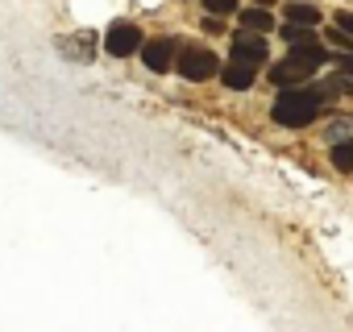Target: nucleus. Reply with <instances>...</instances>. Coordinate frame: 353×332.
Wrapping results in <instances>:
<instances>
[{"label":"nucleus","instance_id":"7","mask_svg":"<svg viewBox=\"0 0 353 332\" xmlns=\"http://www.w3.org/2000/svg\"><path fill=\"white\" fill-rule=\"evenodd\" d=\"M287 59H295V63H303V67L320 71V67H328V63H332V50H328L320 38H307V42H295V46L287 50Z\"/></svg>","mask_w":353,"mask_h":332},{"label":"nucleus","instance_id":"8","mask_svg":"<svg viewBox=\"0 0 353 332\" xmlns=\"http://www.w3.org/2000/svg\"><path fill=\"white\" fill-rule=\"evenodd\" d=\"M312 75H316V71L303 67V63H295V59H283V63L270 67V83H274V87H295V83H307Z\"/></svg>","mask_w":353,"mask_h":332},{"label":"nucleus","instance_id":"2","mask_svg":"<svg viewBox=\"0 0 353 332\" xmlns=\"http://www.w3.org/2000/svg\"><path fill=\"white\" fill-rule=\"evenodd\" d=\"M174 71H179L188 83H204L212 75H221V59L204 46H179V59H174Z\"/></svg>","mask_w":353,"mask_h":332},{"label":"nucleus","instance_id":"10","mask_svg":"<svg viewBox=\"0 0 353 332\" xmlns=\"http://www.w3.org/2000/svg\"><path fill=\"white\" fill-rule=\"evenodd\" d=\"M283 17L287 21H299V25H320V9L316 5H303V0H291V5H283Z\"/></svg>","mask_w":353,"mask_h":332},{"label":"nucleus","instance_id":"4","mask_svg":"<svg viewBox=\"0 0 353 332\" xmlns=\"http://www.w3.org/2000/svg\"><path fill=\"white\" fill-rule=\"evenodd\" d=\"M174 59H179V42H174V38H150V42H141V63H145V71L166 75V71L174 67Z\"/></svg>","mask_w":353,"mask_h":332},{"label":"nucleus","instance_id":"3","mask_svg":"<svg viewBox=\"0 0 353 332\" xmlns=\"http://www.w3.org/2000/svg\"><path fill=\"white\" fill-rule=\"evenodd\" d=\"M141 30L133 25V21H112L108 25V34H104V50L112 54V59H129V54H141Z\"/></svg>","mask_w":353,"mask_h":332},{"label":"nucleus","instance_id":"12","mask_svg":"<svg viewBox=\"0 0 353 332\" xmlns=\"http://www.w3.org/2000/svg\"><path fill=\"white\" fill-rule=\"evenodd\" d=\"M279 38H283L287 46H295V42H307V38H316V34H312V25H299V21H287V25L279 30Z\"/></svg>","mask_w":353,"mask_h":332},{"label":"nucleus","instance_id":"13","mask_svg":"<svg viewBox=\"0 0 353 332\" xmlns=\"http://www.w3.org/2000/svg\"><path fill=\"white\" fill-rule=\"evenodd\" d=\"M324 42H328L332 50H353V34H349V30H341L336 21L328 25V34H324Z\"/></svg>","mask_w":353,"mask_h":332},{"label":"nucleus","instance_id":"15","mask_svg":"<svg viewBox=\"0 0 353 332\" xmlns=\"http://www.w3.org/2000/svg\"><path fill=\"white\" fill-rule=\"evenodd\" d=\"M204 9L216 17H229V13H237V0H204Z\"/></svg>","mask_w":353,"mask_h":332},{"label":"nucleus","instance_id":"5","mask_svg":"<svg viewBox=\"0 0 353 332\" xmlns=\"http://www.w3.org/2000/svg\"><path fill=\"white\" fill-rule=\"evenodd\" d=\"M233 59H245V63L262 67L270 59V42L262 34H254V30H241V34H233Z\"/></svg>","mask_w":353,"mask_h":332},{"label":"nucleus","instance_id":"1","mask_svg":"<svg viewBox=\"0 0 353 332\" xmlns=\"http://www.w3.org/2000/svg\"><path fill=\"white\" fill-rule=\"evenodd\" d=\"M328 96H341V75L324 87H316L312 79L307 83H295V87H279L274 104H270V116L283 125V129H307L320 112H324V100Z\"/></svg>","mask_w":353,"mask_h":332},{"label":"nucleus","instance_id":"9","mask_svg":"<svg viewBox=\"0 0 353 332\" xmlns=\"http://www.w3.org/2000/svg\"><path fill=\"white\" fill-rule=\"evenodd\" d=\"M237 25H241V30H254V34H274L270 9H241V13H237Z\"/></svg>","mask_w":353,"mask_h":332},{"label":"nucleus","instance_id":"16","mask_svg":"<svg viewBox=\"0 0 353 332\" xmlns=\"http://www.w3.org/2000/svg\"><path fill=\"white\" fill-rule=\"evenodd\" d=\"M332 21H336V25H341V30H349V34H353V13H345V9H341V13H336V17H332Z\"/></svg>","mask_w":353,"mask_h":332},{"label":"nucleus","instance_id":"6","mask_svg":"<svg viewBox=\"0 0 353 332\" xmlns=\"http://www.w3.org/2000/svg\"><path fill=\"white\" fill-rule=\"evenodd\" d=\"M254 79H258V63L229 59V63L221 67V83H225L229 92H250V87H254Z\"/></svg>","mask_w":353,"mask_h":332},{"label":"nucleus","instance_id":"11","mask_svg":"<svg viewBox=\"0 0 353 332\" xmlns=\"http://www.w3.org/2000/svg\"><path fill=\"white\" fill-rule=\"evenodd\" d=\"M328 158H332V166H336V171H345V175H349V171H353V137H345V141H332V154H328Z\"/></svg>","mask_w":353,"mask_h":332},{"label":"nucleus","instance_id":"14","mask_svg":"<svg viewBox=\"0 0 353 332\" xmlns=\"http://www.w3.org/2000/svg\"><path fill=\"white\" fill-rule=\"evenodd\" d=\"M332 63H336V75L353 79V50H332Z\"/></svg>","mask_w":353,"mask_h":332}]
</instances>
